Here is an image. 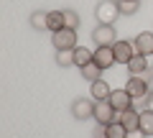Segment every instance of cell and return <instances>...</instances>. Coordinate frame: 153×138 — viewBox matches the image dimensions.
I'll return each mask as SVG.
<instances>
[{
    "label": "cell",
    "instance_id": "484cf974",
    "mask_svg": "<svg viewBox=\"0 0 153 138\" xmlns=\"http://www.w3.org/2000/svg\"><path fill=\"white\" fill-rule=\"evenodd\" d=\"M146 110H153V92L146 97Z\"/></svg>",
    "mask_w": 153,
    "mask_h": 138
},
{
    "label": "cell",
    "instance_id": "ffe728a7",
    "mask_svg": "<svg viewBox=\"0 0 153 138\" xmlns=\"http://www.w3.org/2000/svg\"><path fill=\"white\" fill-rule=\"evenodd\" d=\"M117 5H120L123 16H135L138 8H140V0H117Z\"/></svg>",
    "mask_w": 153,
    "mask_h": 138
},
{
    "label": "cell",
    "instance_id": "44dd1931",
    "mask_svg": "<svg viewBox=\"0 0 153 138\" xmlns=\"http://www.w3.org/2000/svg\"><path fill=\"white\" fill-rule=\"evenodd\" d=\"M79 23H82V21H79V13L71 10V8H66V10H64V28H74V31H76Z\"/></svg>",
    "mask_w": 153,
    "mask_h": 138
},
{
    "label": "cell",
    "instance_id": "3957f363",
    "mask_svg": "<svg viewBox=\"0 0 153 138\" xmlns=\"http://www.w3.org/2000/svg\"><path fill=\"white\" fill-rule=\"evenodd\" d=\"M115 41H117L115 26H102V23H97V28L92 31V44L94 46H112Z\"/></svg>",
    "mask_w": 153,
    "mask_h": 138
},
{
    "label": "cell",
    "instance_id": "5b68a950",
    "mask_svg": "<svg viewBox=\"0 0 153 138\" xmlns=\"http://www.w3.org/2000/svg\"><path fill=\"white\" fill-rule=\"evenodd\" d=\"M112 51H115V61H117V64H128V61L138 54L135 46H133V41H125V39H117V41H115Z\"/></svg>",
    "mask_w": 153,
    "mask_h": 138
},
{
    "label": "cell",
    "instance_id": "4fadbf2b",
    "mask_svg": "<svg viewBox=\"0 0 153 138\" xmlns=\"http://www.w3.org/2000/svg\"><path fill=\"white\" fill-rule=\"evenodd\" d=\"M128 72H130V77H140L143 72L148 69V56H143V54H135L130 61H128Z\"/></svg>",
    "mask_w": 153,
    "mask_h": 138
},
{
    "label": "cell",
    "instance_id": "7402d4cb",
    "mask_svg": "<svg viewBox=\"0 0 153 138\" xmlns=\"http://www.w3.org/2000/svg\"><path fill=\"white\" fill-rule=\"evenodd\" d=\"M128 136V131H125V125H123V123H110L107 125V138H125Z\"/></svg>",
    "mask_w": 153,
    "mask_h": 138
},
{
    "label": "cell",
    "instance_id": "d6986e66",
    "mask_svg": "<svg viewBox=\"0 0 153 138\" xmlns=\"http://www.w3.org/2000/svg\"><path fill=\"white\" fill-rule=\"evenodd\" d=\"M56 64L64 69V66H74V49H64L56 51Z\"/></svg>",
    "mask_w": 153,
    "mask_h": 138
},
{
    "label": "cell",
    "instance_id": "9a60e30c",
    "mask_svg": "<svg viewBox=\"0 0 153 138\" xmlns=\"http://www.w3.org/2000/svg\"><path fill=\"white\" fill-rule=\"evenodd\" d=\"M89 61H94V51H89V49H84V46H76L74 49V66H87Z\"/></svg>",
    "mask_w": 153,
    "mask_h": 138
},
{
    "label": "cell",
    "instance_id": "cb8c5ba5",
    "mask_svg": "<svg viewBox=\"0 0 153 138\" xmlns=\"http://www.w3.org/2000/svg\"><path fill=\"white\" fill-rule=\"evenodd\" d=\"M125 138H148V136L140 131V128H135V131H128V136H125Z\"/></svg>",
    "mask_w": 153,
    "mask_h": 138
},
{
    "label": "cell",
    "instance_id": "6da1fadb",
    "mask_svg": "<svg viewBox=\"0 0 153 138\" xmlns=\"http://www.w3.org/2000/svg\"><path fill=\"white\" fill-rule=\"evenodd\" d=\"M117 16H123L117 0H100L97 8H94V18H97V23H102V26H112V23L117 21Z\"/></svg>",
    "mask_w": 153,
    "mask_h": 138
},
{
    "label": "cell",
    "instance_id": "8fae6325",
    "mask_svg": "<svg viewBox=\"0 0 153 138\" xmlns=\"http://www.w3.org/2000/svg\"><path fill=\"white\" fill-rule=\"evenodd\" d=\"M117 123H123V125H125V131H135V128L140 125V110L130 107V110L117 113Z\"/></svg>",
    "mask_w": 153,
    "mask_h": 138
},
{
    "label": "cell",
    "instance_id": "8992f818",
    "mask_svg": "<svg viewBox=\"0 0 153 138\" xmlns=\"http://www.w3.org/2000/svg\"><path fill=\"white\" fill-rule=\"evenodd\" d=\"M71 115L76 120H89V118H94V102L87 100V97H76L71 102Z\"/></svg>",
    "mask_w": 153,
    "mask_h": 138
},
{
    "label": "cell",
    "instance_id": "7a4b0ae2",
    "mask_svg": "<svg viewBox=\"0 0 153 138\" xmlns=\"http://www.w3.org/2000/svg\"><path fill=\"white\" fill-rule=\"evenodd\" d=\"M51 44H54L56 51L76 49V31H74V28H61V31L51 33Z\"/></svg>",
    "mask_w": 153,
    "mask_h": 138
},
{
    "label": "cell",
    "instance_id": "5bb4252c",
    "mask_svg": "<svg viewBox=\"0 0 153 138\" xmlns=\"http://www.w3.org/2000/svg\"><path fill=\"white\" fill-rule=\"evenodd\" d=\"M79 72H82V79H87V82L92 84V82H97V79H102V72H105V69H102V66H97L94 61H89V64L82 66Z\"/></svg>",
    "mask_w": 153,
    "mask_h": 138
},
{
    "label": "cell",
    "instance_id": "603a6c76",
    "mask_svg": "<svg viewBox=\"0 0 153 138\" xmlns=\"http://www.w3.org/2000/svg\"><path fill=\"white\" fill-rule=\"evenodd\" d=\"M92 138H107V125L97 123V125L92 128Z\"/></svg>",
    "mask_w": 153,
    "mask_h": 138
},
{
    "label": "cell",
    "instance_id": "277c9868",
    "mask_svg": "<svg viewBox=\"0 0 153 138\" xmlns=\"http://www.w3.org/2000/svg\"><path fill=\"white\" fill-rule=\"evenodd\" d=\"M125 90L130 92V97H133V100H146L148 95L153 92L151 84H148L143 77H130V79L125 82Z\"/></svg>",
    "mask_w": 153,
    "mask_h": 138
},
{
    "label": "cell",
    "instance_id": "d4e9b609",
    "mask_svg": "<svg viewBox=\"0 0 153 138\" xmlns=\"http://www.w3.org/2000/svg\"><path fill=\"white\" fill-rule=\"evenodd\" d=\"M140 77L146 79V82H153V69H151V66H148V69H146V72L140 74Z\"/></svg>",
    "mask_w": 153,
    "mask_h": 138
},
{
    "label": "cell",
    "instance_id": "30bf717a",
    "mask_svg": "<svg viewBox=\"0 0 153 138\" xmlns=\"http://www.w3.org/2000/svg\"><path fill=\"white\" fill-rule=\"evenodd\" d=\"M133 46H135V51H138V54H143V56H148V54H151V56H153V33H151V31L138 33L135 39H133Z\"/></svg>",
    "mask_w": 153,
    "mask_h": 138
},
{
    "label": "cell",
    "instance_id": "ba28073f",
    "mask_svg": "<svg viewBox=\"0 0 153 138\" xmlns=\"http://www.w3.org/2000/svg\"><path fill=\"white\" fill-rule=\"evenodd\" d=\"M107 102H110V105H112L117 113L130 110V107H133V97H130V92H128L125 87H123V90H112V95H110Z\"/></svg>",
    "mask_w": 153,
    "mask_h": 138
},
{
    "label": "cell",
    "instance_id": "ac0fdd59",
    "mask_svg": "<svg viewBox=\"0 0 153 138\" xmlns=\"http://www.w3.org/2000/svg\"><path fill=\"white\" fill-rule=\"evenodd\" d=\"M140 128L146 136H153V110H140Z\"/></svg>",
    "mask_w": 153,
    "mask_h": 138
},
{
    "label": "cell",
    "instance_id": "e0dca14e",
    "mask_svg": "<svg viewBox=\"0 0 153 138\" xmlns=\"http://www.w3.org/2000/svg\"><path fill=\"white\" fill-rule=\"evenodd\" d=\"M46 18H49L46 10H33L31 18H28V23H31L33 31H49V28H46Z\"/></svg>",
    "mask_w": 153,
    "mask_h": 138
},
{
    "label": "cell",
    "instance_id": "9c48e42d",
    "mask_svg": "<svg viewBox=\"0 0 153 138\" xmlns=\"http://www.w3.org/2000/svg\"><path fill=\"white\" fill-rule=\"evenodd\" d=\"M94 64L102 66V69H110L112 64H117L112 46H97V49H94Z\"/></svg>",
    "mask_w": 153,
    "mask_h": 138
},
{
    "label": "cell",
    "instance_id": "2e32d148",
    "mask_svg": "<svg viewBox=\"0 0 153 138\" xmlns=\"http://www.w3.org/2000/svg\"><path fill=\"white\" fill-rule=\"evenodd\" d=\"M46 28L51 33L61 31L64 28V10H49V18H46Z\"/></svg>",
    "mask_w": 153,
    "mask_h": 138
},
{
    "label": "cell",
    "instance_id": "7c38bea8",
    "mask_svg": "<svg viewBox=\"0 0 153 138\" xmlns=\"http://www.w3.org/2000/svg\"><path fill=\"white\" fill-rule=\"evenodd\" d=\"M89 92H92L94 102H102V100H110V95H112V87H110L105 79H97V82L89 84Z\"/></svg>",
    "mask_w": 153,
    "mask_h": 138
},
{
    "label": "cell",
    "instance_id": "52a82bcc",
    "mask_svg": "<svg viewBox=\"0 0 153 138\" xmlns=\"http://www.w3.org/2000/svg\"><path fill=\"white\" fill-rule=\"evenodd\" d=\"M94 120L102 123V125H110V123L117 120V110L110 105L107 100H102V102H94Z\"/></svg>",
    "mask_w": 153,
    "mask_h": 138
}]
</instances>
